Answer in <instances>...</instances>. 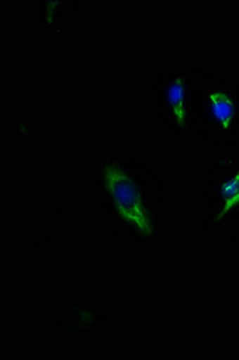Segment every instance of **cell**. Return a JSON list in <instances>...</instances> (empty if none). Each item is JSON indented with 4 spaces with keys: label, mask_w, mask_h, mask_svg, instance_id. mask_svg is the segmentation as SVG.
<instances>
[{
    "label": "cell",
    "mask_w": 239,
    "mask_h": 360,
    "mask_svg": "<svg viewBox=\"0 0 239 360\" xmlns=\"http://www.w3.org/2000/svg\"><path fill=\"white\" fill-rule=\"evenodd\" d=\"M81 0L66 1H37L39 21L42 29L47 30L54 37H66L67 33L60 27V21L65 15L75 13L81 8Z\"/></svg>",
    "instance_id": "5b68a950"
},
{
    "label": "cell",
    "mask_w": 239,
    "mask_h": 360,
    "mask_svg": "<svg viewBox=\"0 0 239 360\" xmlns=\"http://www.w3.org/2000/svg\"><path fill=\"white\" fill-rule=\"evenodd\" d=\"M202 198L209 215L203 231L223 229L239 220V152L217 153L210 160Z\"/></svg>",
    "instance_id": "277c9868"
},
{
    "label": "cell",
    "mask_w": 239,
    "mask_h": 360,
    "mask_svg": "<svg viewBox=\"0 0 239 360\" xmlns=\"http://www.w3.org/2000/svg\"><path fill=\"white\" fill-rule=\"evenodd\" d=\"M195 66L172 65L157 75L150 89V108L176 144L198 139L194 107Z\"/></svg>",
    "instance_id": "3957f363"
},
{
    "label": "cell",
    "mask_w": 239,
    "mask_h": 360,
    "mask_svg": "<svg viewBox=\"0 0 239 360\" xmlns=\"http://www.w3.org/2000/svg\"><path fill=\"white\" fill-rule=\"evenodd\" d=\"M195 123L198 139L218 152L239 146V81L195 68Z\"/></svg>",
    "instance_id": "7a4b0ae2"
},
{
    "label": "cell",
    "mask_w": 239,
    "mask_h": 360,
    "mask_svg": "<svg viewBox=\"0 0 239 360\" xmlns=\"http://www.w3.org/2000/svg\"><path fill=\"white\" fill-rule=\"evenodd\" d=\"M96 186L100 207L118 229L140 244L159 239L164 181L146 160L108 154L98 166Z\"/></svg>",
    "instance_id": "6da1fadb"
}]
</instances>
